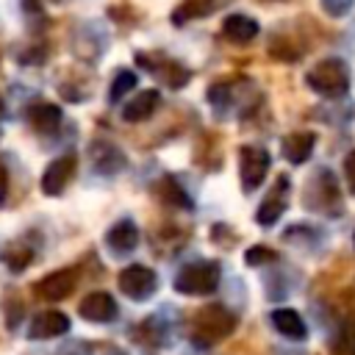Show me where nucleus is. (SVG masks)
Segmentation results:
<instances>
[{
  "label": "nucleus",
  "instance_id": "1",
  "mask_svg": "<svg viewBox=\"0 0 355 355\" xmlns=\"http://www.w3.org/2000/svg\"><path fill=\"white\" fill-rule=\"evenodd\" d=\"M219 277H222V269L216 261H194V263H186L175 275L172 288L178 294H189V297H208L216 291Z\"/></svg>",
  "mask_w": 355,
  "mask_h": 355
},
{
  "label": "nucleus",
  "instance_id": "2",
  "mask_svg": "<svg viewBox=\"0 0 355 355\" xmlns=\"http://www.w3.org/2000/svg\"><path fill=\"white\" fill-rule=\"evenodd\" d=\"M236 327V316L225 308V305H202L197 313H194V341L197 347H211L216 344L219 338L230 336Z\"/></svg>",
  "mask_w": 355,
  "mask_h": 355
},
{
  "label": "nucleus",
  "instance_id": "3",
  "mask_svg": "<svg viewBox=\"0 0 355 355\" xmlns=\"http://www.w3.org/2000/svg\"><path fill=\"white\" fill-rule=\"evenodd\" d=\"M308 86L322 97H341L349 89V69L341 58H322L305 75Z\"/></svg>",
  "mask_w": 355,
  "mask_h": 355
},
{
  "label": "nucleus",
  "instance_id": "4",
  "mask_svg": "<svg viewBox=\"0 0 355 355\" xmlns=\"http://www.w3.org/2000/svg\"><path fill=\"white\" fill-rule=\"evenodd\" d=\"M269 164H272L269 153L263 147H258V144H244L239 150V172H241L244 191H255L263 183V178L269 172Z\"/></svg>",
  "mask_w": 355,
  "mask_h": 355
},
{
  "label": "nucleus",
  "instance_id": "5",
  "mask_svg": "<svg viewBox=\"0 0 355 355\" xmlns=\"http://www.w3.org/2000/svg\"><path fill=\"white\" fill-rule=\"evenodd\" d=\"M116 286H119V291H122L125 297L141 302V300H147V297L155 294L158 277H155L153 269H147V266H141V263H133V266H125V269L119 272Z\"/></svg>",
  "mask_w": 355,
  "mask_h": 355
},
{
  "label": "nucleus",
  "instance_id": "6",
  "mask_svg": "<svg viewBox=\"0 0 355 355\" xmlns=\"http://www.w3.org/2000/svg\"><path fill=\"white\" fill-rule=\"evenodd\" d=\"M75 283H78V272L75 269H55L47 277H42V280L33 283V294L39 300L58 302V300H67L75 291Z\"/></svg>",
  "mask_w": 355,
  "mask_h": 355
},
{
  "label": "nucleus",
  "instance_id": "7",
  "mask_svg": "<svg viewBox=\"0 0 355 355\" xmlns=\"http://www.w3.org/2000/svg\"><path fill=\"white\" fill-rule=\"evenodd\" d=\"M72 175H75V155H72V153L53 158V161L47 164L44 175H42V194L58 197V194L67 189V183L72 180Z\"/></svg>",
  "mask_w": 355,
  "mask_h": 355
},
{
  "label": "nucleus",
  "instance_id": "8",
  "mask_svg": "<svg viewBox=\"0 0 355 355\" xmlns=\"http://www.w3.org/2000/svg\"><path fill=\"white\" fill-rule=\"evenodd\" d=\"M286 205H288V178L280 175V178L275 180V186L269 189V194L263 197V202L258 205V214H255L258 225H263V227L275 225V222L283 216Z\"/></svg>",
  "mask_w": 355,
  "mask_h": 355
},
{
  "label": "nucleus",
  "instance_id": "9",
  "mask_svg": "<svg viewBox=\"0 0 355 355\" xmlns=\"http://www.w3.org/2000/svg\"><path fill=\"white\" fill-rule=\"evenodd\" d=\"M89 161H92V169L97 175H116L128 164L125 153L116 144H111V141H94L89 147Z\"/></svg>",
  "mask_w": 355,
  "mask_h": 355
},
{
  "label": "nucleus",
  "instance_id": "10",
  "mask_svg": "<svg viewBox=\"0 0 355 355\" xmlns=\"http://www.w3.org/2000/svg\"><path fill=\"white\" fill-rule=\"evenodd\" d=\"M78 313H80L86 322L105 324V322H111V319L119 313V308H116V300H114L111 294H105V291H92V294H86V297L80 300Z\"/></svg>",
  "mask_w": 355,
  "mask_h": 355
},
{
  "label": "nucleus",
  "instance_id": "11",
  "mask_svg": "<svg viewBox=\"0 0 355 355\" xmlns=\"http://www.w3.org/2000/svg\"><path fill=\"white\" fill-rule=\"evenodd\" d=\"M105 247L114 252V255H128L139 247V227L133 219H119L108 227L105 233Z\"/></svg>",
  "mask_w": 355,
  "mask_h": 355
},
{
  "label": "nucleus",
  "instance_id": "12",
  "mask_svg": "<svg viewBox=\"0 0 355 355\" xmlns=\"http://www.w3.org/2000/svg\"><path fill=\"white\" fill-rule=\"evenodd\" d=\"M69 330V316L61 311H42L28 324V338H58Z\"/></svg>",
  "mask_w": 355,
  "mask_h": 355
},
{
  "label": "nucleus",
  "instance_id": "13",
  "mask_svg": "<svg viewBox=\"0 0 355 355\" xmlns=\"http://www.w3.org/2000/svg\"><path fill=\"white\" fill-rule=\"evenodd\" d=\"M28 122H31V128L36 133L50 136V133H55L61 128L64 116H61V108L58 105H53V103H36V105L28 108Z\"/></svg>",
  "mask_w": 355,
  "mask_h": 355
},
{
  "label": "nucleus",
  "instance_id": "14",
  "mask_svg": "<svg viewBox=\"0 0 355 355\" xmlns=\"http://www.w3.org/2000/svg\"><path fill=\"white\" fill-rule=\"evenodd\" d=\"M139 64L147 67V69H153V72H158V75L164 78V83L172 86V89L189 83V69H183L178 61H169V58H155V61H150L144 53H139Z\"/></svg>",
  "mask_w": 355,
  "mask_h": 355
},
{
  "label": "nucleus",
  "instance_id": "15",
  "mask_svg": "<svg viewBox=\"0 0 355 355\" xmlns=\"http://www.w3.org/2000/svg\"><path fill=\"white\" fill-rule=\"evenodd\" d=\"M222 33H225V39H230L236 44H247L258 36V22L247 14H227L222 22Z\"/></svg>",
  "mask_w": 355,
  "mask_h": 355
},
{
  "label": "nucleus",
  "instance_id": "16",
  "mask_svg": "<svg viewBox=\"0 0 355 355\" xmlns=\"http://www.w3.org/2000/svg\"><path fill=\"white\" fill-rule=\"evenodd\" d=\"M158 100H161V94L155 89L139 92L128 105H122V119L125 122H144V119H150L153 111L158 108Z\"/></svg>",
  "mask_w": 355,
  "mask_h": 355
},
{
  "label": "nucleus",
  "instance_id": "17",
  "mask_svg": "<svg viewBox=\"0 0 355 355\" xmlns=\"http://www.w3.org/2000/svg\"><path fill=\"white\" fill-rule=\"evenodd\" d=\"M313 144H316V136L311 130H294L283 139V155L291 164H305L313 153Z\"/></svg>",
  "mask_w": 355,
  "mask_h": 355
},
{
  "label": "nucleus",
  "instance_id": "18",
  "mask_svg": "<svg viewBox=\"0 0 355 355\" xmlns=\"http://www.w3.org/2000/svg\"><path fill=\"white\" fill-rule=\"evenodd\" d=\"M272 327L280 336L291 338V341H302L308 336V327H305L302 316L294 308H277V311H272Z\"/></svg>",
  "mask_w": 355,
  "mask_h": 355
},
{
  "label": "nucleus",
  "instance_id": "19",
  "mask_svg": "<svg viewBox=\"0 0 355 355\" xmlns=\"http://www.w3.org/2000/svg\"><path fill=\"white\" fill-rule=\"evenodd\" d=\"M155 194H158V200H161L164 205H169V208H183V211L191 208V197L186 194V189H183V186L178 183V178H172V175H164V178L158 180Z\"/></svg>",
  "mask_w": 355,
  "mask_h": 355
},
{
  "label": "nucleus",
  "instance_id": "20",
  "mask_svg": "<svg viewBox=\"0 0 355 355\" xmlns=\"http://www.w3.org/2000/svg\"><path fill=\"white\" fill-rule=\"evenodd\" d=\"M3 261L8 263V269H11V272H22V269H28V263L33 261V250H31V247H25L22 241H14V244H8V247H6Z\"/></svg>",
  "mask_w": 355,
  "mask_h": 355
},
{
  "label": "nucleus",
  "instance_id": "21",
  "mask_svg": "<svg viewBox=\"0 0 355 355\" xmlns=\"http://www.w3.org/2000/svg\"><path fill=\"white\" fill-rule=\"evenodd\" d=\"M136 72L133 69H119L116 75H114V80H111V89H108V100L111 103H119L125 94H130L133 89H136Z\"/></svg>",
  "mask_w": 355,
  "mask_h": 355
},
{
  "label": "nucleus",
  "instance_id": "22",
  "mask_svg": "<svg viewBox=\"0 0 355 355\" xmlns=\"http://www.w3.org/2000/svg\"><path fill=\"white\" fill-rule=\"evenodd\" d=\"M272 261H275V250H269V247H263V244L250 247V250L244 252V263H247V266H261V263H272Z\"/></svg>",
  "mask_w": 355,
  "mask_h": 355
},
{
  "label": "nucleus",
  "instance_id": "23",
  "mask_svg": "<svg viewBox=\"0 0 355 355\" xmlns=\"http://www.w3.org/2000/svg\"><path fill=\"white\" fill-rule=\"evenodd\" d=\"M319 6H322L324 14H330V17H341V14H347V11L355 6V0H319Z\"/></svg>",
  "mask_w": 355,
  "mask_h": 355
},
{
  "label": "nucleus",
  "instance_id": "24",
  "mask_svg": "<svg viewBox=\"0 0 355 355\" xmlns=\"http://www.w3.org/2000/svg\"><path fill=\"white\" fill-rule=\"evenodd\" d=\"M344 175H347V180H349V186L355 189V150L344 158Z\"/></svg>",
  "mask_w": 355,
  "mask_h": 355
},
{
  "label": "nucleus",
  "instance_id": "25",
  "mask_svg": "<svg viewBox=\"0 0 355 355\" xmlns=\"http://www.w3.org/2000/svg\"><path fill=\"white\" fill-rule=\"evenodd\" d=\"M6 194H8V169L6 164H0V205L6 202Z\"/></svg>",
  "mask_w": 355,
  "mask_h": 355
},
{
  "label": "nucleus",
  "instance_id": "26",
  "mask_svg": "<svg viewBox=\"0 0 355 355\" xmlns=\"http://www.w3.org/2000/svg\"><path fill=\"white\" fill-rule=\"evenodd\" d=\"M64 355H92V349H89L83 341H75V344H72V347H69Z\"/></svg>",
  "mask_w": 355,
  "mask_h": 355
},
{
  "label": "nucleus",
  "instance_id": "27",
  "mask_svg": "<svg viewBox=\"0 0 355 355\" xmlns=\"http://www.w3.org/2000/svg\"><path fill=\"white\" fill-rule=\"evenodd\" d=\"M22 11H28V14H39V11H42V3H39V0H22Z\"/></svg>",
  "mask_w": 355,
  "mask_h": 355
},
{
  "label": "nucleus",
  "instance_id": "28",
  "mask_svg": "<svg viewBox=\"0 0 355 355\" xmlns=\"http://www.w3.org/2000/svg\"><path fill=\"white\" fill-rule=\"evenodd\" d=\"M114 355H125V352H114Z\"/></svg>",
  "mask_w": 355,
  "mask_h": 355
}]
</instances>
